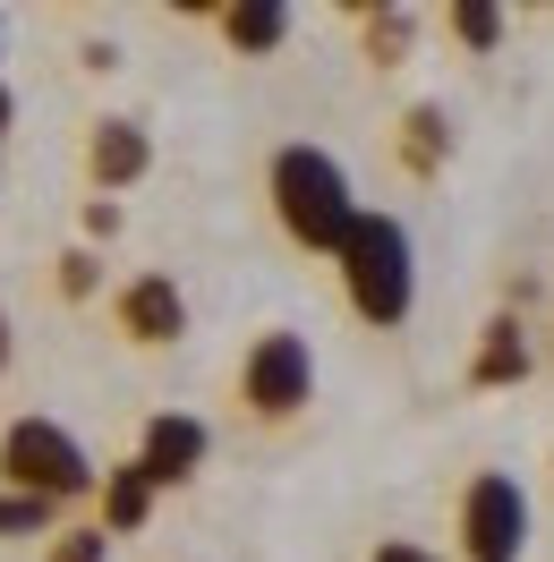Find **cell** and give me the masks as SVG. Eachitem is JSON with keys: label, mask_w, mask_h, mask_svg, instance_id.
Returning a JSON list of instances; mask_svg holds the SVG:
<instances>
[{"label": "cell", "mask_w": 554, "mask_h": 562, "mask_svg": "<svg viewBox=\"0 0 554 562\" xmlns=\"http://www.w3.org/2000/svg\"><path fill=\"white\" fill-rule=\"evenodd\" d=\"M145 154H154V145H145L137 120H103V128H95V145H86V162H95V179H103V188H129V179L145 171Z\"/></svg>", "instance_id": "cell-8"}, {"label": "cell", "mask_w": 554, "mask_h": 562, "mask_svg": "<svg viewBox=\"0 0 554 562\" xmlns=\"http://www.w3.org/2000/svg\"><path fill=\"white\" fill-rule=\"evenodd\" d=\"M452 35L469 43V52H495V43H503V9H495V0H461V9H452Z\"/></svg>", "instance_id": "cell-13"}, {"label": "cell", "mask_w": 554, "mask_h": 562, "mask_svg": "<svg viewBox=\"0 0 554 562\" xmlns=\"http://www.w3.org/2000/svg\"><path fill=\"white\" fill-rule=\"evenodd\" d=\"M0 477H9L18 494H35V503H69V494L95 486V460H86V443H77L69 426L18 418L9 435H0Z\"/></svg>", "instance_id": "cell-3"}, {"label": "cell", "mask_w": 554, "mask_h": 562, "mask_svg": "<svg viewBox=\"0 0 554 562\" xmlns=\"http://www.w3.org/2000/svg\"><path fill=\"white\" fill-rule=\"evenodd\" d=\"M222 35L240 43V52H281L290 9H281V0H231V9H222Z\"/></svg>", "instance_id": "cell-10"}, {"label": "cell", "mask_w": 554, "mask_h": 562, "mask_svg": "<svg viewBox=\"0 0 554 562\" xmlns=\"http://www.w3.org/2000/svg\"><path fill=\"white\" fill-rule=\"evenodd\" d=\"M469 375H478V384H520V375H529V341H520V324H512V316L486 324L478 367H469Z\"/></svg>", "instance_id": "cell-11"}, {"label": "cell", "mask_w": 554, "mask_h": 562, "mask_svg": "<svg viewBox=\"0 0 554 562\" xmlns=\"http://www.w3.org/2000/svg\"><path fill=\"white\" fill-rule=\"evenodd\" d=\"M137 460H145V477H154V486H179V477H197V460H206V426L171 409V418L145 426V452Z\"/></svg>", "instance_id": "cell-7"}, {"label": "cell", "mask_w": 554, "mask_h": 562, "mask_svg": "<svg viewBox=\"0 0 554 562\" xmlns=\"http://www.w3.org/2000/svg\"><path fill=\"white\" fill-rule=\"evenodd\" d=\"M145 512H154V477H145V460H120V469H103V528H111V537L145 528Z\"/></svg>", "instance_id": "cell-9"}, {"label": "cell", "mask_w": 554, "mask_h": 562, "mask_svg": "<svg viewBox=\"0 0 554 562\" xmlns=\"http://www.w3.org/2000/svg\"><path fill=\"white\" fill-rule=\"evenodd\" d=\"M120 333H129V341H179V333H188V299H179L163 273L129 281V290H120Z\"/></svg>", "instance_id": "cell-6"}, {"label": "cell", "mask_w": 554, "mask_h": 562, "mask_svg": "<svg viewBox=\"0 0 554 562\" xmlns=\"http://www.w3.org/2000/svg\"><path fill=\"white\" fill-rule=\"evenodd\" d=\"M0 367H9V316H0Z\"/></svg>", "instance_id": "cell-20"}, {"label": "cell", "mask_w": 554, "mask_h": 562, "mask_svg": "<svg viewBox=\"0 0 554 562\" xmlns=\"http://www.w3.org/2000/svg\"><path fill=\"white\" fill-rule=\"evenodd\" d=\"M376 562H435L426 546H376Z\"/></svg>", "instance_id": "cell-18"}, {"label": "cell", "mask_w": 554, "mask_h": 562, "mask_svg": "<svg viewBox=\"0 0 554 562\" xmlns=\"http://www.w3.org/2000/svg\"><path fill=\"white\" fill-rule=\"evenodd\" d=\"M103 554H111V528H69L52 546V562H103Z\"/></svg>", "instance_id": "cell-16"}, {"label": "cell", "mask_w": 554, "mask_h": 562, "mask_svg": "<svg viewBox=\"0 0 554 562\" xmlns=\"http://www.w3.org/2000/svg\"><path fill=\"white\" fill-rule=\"evenodd\" d=\"M9 120H18V103H9V86H0V128H9Z\"/></svg>", "instance_id": "cell-19"}, {"label": "cell", "mask_w": 554, "mask_h": 562, "mask_svg": "<svg viewBox=\"0 0 554 562\" xmlns=\"http://www.w3.org/2000/svg\"><path fill=\"white\" fill-rule=\"evenodd\" d=\"M60 290H69V299H86V290H95V256H86V247H77V256H60Z\"/></svg>", "instance_id": "cell-17"}, {"label": "cell", "mask_w": 554, "mask_h": 562, "mask_svg": "<svg viewBox=\"0 0 554 562\" xmlns=\"http://www.w3.org/2000/svg\"><path fill=\"white\" fill-rule=\"evenodd\" d=\"M43 520H52V503H35V494H0V537H35Z\"/></svg>", "instance_id": "cell-15"}, {"label": "cell", "mask_w": 554, "mask_h": 562, "mask_svg": "<svg viewBox=\"0 0 554 562\" xmlns=\"http://www.w3.org/2000/svg\"><path fill=\"white\" fill-rule=\"evenodd\" d=\"M461 546H469V562H520V546H529V494L503 469L469 477V494H461Z\"/></svg>", "instance_id": "cell-4"}, {"label": "cell", "mask_w": 554, "mask_h": 562, "mask_svg": "<svg viewBox=\"0 0 554 562\" xmlns=\"http://www.w3.org/2000/svg\"><path fill=\"white\" fill-rule=\"evenodd\" d=\"M444 145H452L444 111H435V103H418V111H410V137H401V154H410V171H435V162H444Z\"/></svg>", "instance_id": "cell-12"}, {"label": "cell", "mask_w": 554, "mask_h": 562, "mask_svg": "<svg viewBox=\"0 0 554 562\" xmlns=\"http://www.w3.org/2000/svg\"><path fill=\"white\" fill-rule=\"evenodd\" d=\"M274 213H281V231L299 247H315V256H342L350 231L367 222L358 196H350V179H342V162L324 145H281L274 154Z\"/></svg>", "instance_id": "cell-1"}, {"label": "cell", "mask_w": 554, "mask_h": 562, "mask_svg": "<svg viewBox=\"0 0 554 562\" xmlns=\"http://www.w3.org/2000/svg\"><path fill=\"white\" fill-rule=\"evenodd\" d=\"M410 35H418L410 9H376V18H367V52H376V60H401V52H410Z\"/></svg>", "instance_id": "cell-14"}, {"label": "cell", "mask_w": 554, "mask_h": 562, "mask_svg": "<svg viewBox=\"0 0 554 562\" xmlns=\"http://www.w3.org/2000/svg\"><path fill=\"white\" fill-rule=\"evenodd\" d=\"M342 281H350V307L367 324H401L418 299V273H410V231L392 213H367L342 247Z\"/></svg>", "instance_id": "cell-2"}, {"label": "cell", "mask_w": 554, "mask_h": 562, "mask_svg": "<svg viewBox=\"0 0 554 562\" xmlns=\"http://www.w3.org/2000/svg\"><path fill=\"white\" fill-rule=\"evenodd\" d=\"M247 401H256V418H290L315 401V350L299 333H265L247 350Z\"/></svg>", "instance_id": "cell-5"}]
</instances>
